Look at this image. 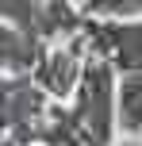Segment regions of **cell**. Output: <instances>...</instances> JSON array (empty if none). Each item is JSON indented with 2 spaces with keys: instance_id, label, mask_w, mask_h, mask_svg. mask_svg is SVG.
Listing matches in <instances>:
<instances>
[{
  "instance_id": "277c9868",
  "label": "cell",
  "mask_w": 142,
  "mask_h": 146,
  "mask_svg": "<svg viewBox=\"0 0 142 146\" xmlns=\"http://www.w3.org/2000/svg\"><path fill=\"white\" fill-rule=\"evenodd\" d=\"M0 146H15V139H8V135H0Z\"/></svg>"
},
{
  "instance_id": "3957f363",
  "label": "cell",
  "mask_w": 142,
  "mask_h": 146,
  "mask_svg": "<svg viewBox=\"0 0 142 146\" xmlns=\"http://www.w3.org/2000/svg\"><path fill=\"white\" fill-rule=\"evenodd\" d=\"M77 77H81V69H77V54L73 50H50V54H42V62H38V85H42L46 92H54V96L73 92Z\"/></svg>"
},
{
  "instance_id": "7a4b0ae2",
  "label": "cell",
  "mask_w": 142,
  "mask_h": 146,
  "mask_svg": "<svg viewBox=\"0 0 142 146\" xmlns=\"http://www.w3.org/2000/svg\"><path fill=\"white\" fill-rule=\"evenodd\" d=\"M115 127L123 135L142 131V69H127L115 85Z\"/></svg>"
},
{
  "instance_id": "6da1fadb",
  "label": "cell",
  "mask_w": 142,
  "mask_h": 146,
  "mask_svg": "<svg viewBox=\"0 0 142 146\" xmlns=\"http://www.w3.org/2000/svg\"><path fill=\"white\" fill-rule=\"evenodd\" d=\"M42 111V92L27 81H0V131H27L31 119Z\"/></svg>"
}]
</instances>
